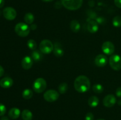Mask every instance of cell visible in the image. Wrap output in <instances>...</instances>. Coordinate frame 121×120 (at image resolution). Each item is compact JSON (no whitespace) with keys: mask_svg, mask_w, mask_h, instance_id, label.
Masks as SVG:
<instances>
[{"mask_svg":"<svg viewBox=\"0 0 121 120\" xmlns=\"http://www.w3.org/2000/svg\"><path fill=\"white\" fill-rule=\"evenodd\" d=\"M74 88L79 93L86 92L91 88V81L86 76L80 75L74 80Z\"/></svg>","mask_w":121,"mask_h":120,"instance_id":"cell-1","label":"cell"},{"mask_svg":"<svg viewBox=\"0 0 121 120\" xmlns=\"http://www.w3.org/2000/svg\"><path fill=\"white\" fill-rule=\"evenodd\" d=\"M63 6L71 11L77 10L82 7L83 0H61Z\"/></svg>","mask_w":121,"mask_h":120,"instance_id":"cell-2","label":"cell"},{"mask_svg":"<svg viewBox=\"0 0 121 120\" xmlns=\"http://www.w3.org/2000/svg\"><path fill=\"white\" fill-rule=\"evenodd\" d=\"M15 32L18 36L26 37L30 34V28L26 23L20 22L15 25Z\"/></svg>","mask_w":121,"mask_h":120,"instance_id":"cell-3","label":"cell"},{"mask_svg":"<svg viewBox=\"0 0 121 120\" xmlns=\"http://www.w3.org/2000/svg\"><path fill=\"white\" fill-rule=\"evenodd\" d=\"M47 87V82L43 78H38L34 81L33 84V89L34 92L40 94L43 92Z\"/></svg>","mask_w":121,"mask_h":120,"instance_id":"cell-4","label":"cell"},{"mask_svg":"<svg viewBox=\"0 0 121 120\" xmlns=\"http://www.w3.org/2000/svg\"><path fill=\"white\" fill-rule=\"evenodd\" d=\"M39 48L41 53L44 54H48L53 51L54 45L50 40H44L40 42Z\"/></svg>","mask_w":121,"mask_h":120,"instance_id":"cell-5","label":"cell"},{"mask_svg":"<svg viewBox=\"0 0 121 120\" xmlns=\"http://www.w3.org/2000/svg\"><path fill=\"white\" fill-rule=\"evenodd\" d=\"M109 63L111 68L115 71L121 69V56L117 54H114L110 56Z\"/></svg>","mask_w":121,"mask_h":120,"instance_id":"cell-6","label":"cell"},{"mask_svg":"<svg viewBox=\"0 0 121 120\" xmlns=\"http://www.w3.org/2000/svg\"><path fill=\"white\" fill-rule=\"evenodd\" d=\"M59 93L54 89H49L45 92L43 97L46 101L48 102H53L58 100L59 98Z\"/></svg>","mask_w":121,"mask_h":120,"instance_id":"cell-7","label":"cell"},{"mask_svg":"<svg viewBox=\"0 0 121 120\" xmlns=\"http://www.w3.org/2000/svg\"><path fill=\"white\" fill-rule=\"evenodd\" d=\"M102 50L105 55H111L115 51V46L111 41H105L102 45Z\"/></svg>","mask_w":121,"mask_h":120,"instance_id":"cell-8","label":"cell"},{"mask_svg":"<svg viewBox=\"0 0 121 120\" xmlns=\"http://www.w3.org/2000/svg\"><path fill=\"white\" fill-rule=\"evenodd\" d=\"M3 15L7 20L11 21L16 18L17 12L15 9L12 7H6L3 10Z\"/></svg>","mask_w":121,"mask_h":120,"instance_id":"cell-9","label":"cell"},{"mask_svg":"<svg viewBox=\"0 0 121 120\" xmlns=\"http://www.w3.org/2000/svg\"><path fill=\"white\" fill-rule=\"evenodd\" d=\"M108 60L107 56L104 54H99L96 56L95 59V64L99 67H105L107 65Z\"/></svg>","mask_w":121,"mask_h":120,"instance_id":"cell-10","label":"cell"},{"mask_svg":"<svg viewBox=\"0 0 121 120\" xmlns=\"http://www.w3.org/2000/svg\"><path fill=\"white\" fill-rule=\"evenodd\" d=\"M116 102H117V98L112 94H109L106 95L103 100V104L104 106L108 108H111L114 106Z\"/></svg>","mask_w":121,"mask_h":120,"instance_id":"cell-11","label":"cell"},{"mask_svg":"<svg viewBox=\"0 0 121 120\" xmlns=\"http://www.w3.org/2000/svg\"><path fill=\"white\" fill-rule=\"evenodd\" d=\"M33 64V60L31 57L28 56H26L23 58L21 61V66L23 69L26 70L30 69L32 67Z\"/></svg>","mask_w":121,"mask_h":120,"instance_id":"cell-12","label":"cell"},{"mask_svg":"<svg viewBox=\"0 0 121 120\" xmlns=\"http://www.w3.org/2000/svg\"><path fill=\"white\" fill-rule=\"evenodd\" d=\"M87 30L89 32L92 34H94L98 32V29H99V26H98V24L97 22L95 20H90L89 21H88L87 25Z\"/></svg>","mask_w":121,"mask_h":120,"instance_id":"cell-13","label":"cell"},{"mask_svg":"<svg viewBox=\"0 0 121 120\" xmlns=\"http://www.w3.org/2000/svg\"><path fill=\"white\" fill-rule=\"evenodd\" d=\"M53 53H54V55L57 57H61L65 54V52H64L62 47L59 42H55L54 43Z\"/></svg>","mask_w":121,"mask_h":120,"instance_id":"cell-14","label":"cell"},{"mask_svg":"<svg viewBox=\"0 0 121 120\" xmlns=\"http://www.w3.org/2000/svg\"><path fill=\"white\" fill-rule=\"evenodd\" d=\"M13 80L9 77H5L0 81V86L3 88H9L13 85Z\"/></svg>","mask_w":121,"mask_h":120,"instance_id":"cell-15","label":"cell"},{"mask_svg":"<svg viewBox=\"0 0 121 120\" xmlns=\"http://www.w3.org/2000/svg\"><path fill=\"white\" fill-rule=\"evenodd\" d=\"M21 112L20 110L17 108H13L8 112V115L9 117L13 120L17 119L20 116Z\"/></svg>","mask_w":121,"mask_h":120,"instance_id":"cell-16","label":"cell"},{"mask_svg":"<svg viewBox=\"0 0 121 120\" xmlns=\"http://www.w3.org/2000/svg\"><path fill=\"white\" fill-rule=\"evenodd\" d=\"M70 29L73 32H78L80 29V24L79 22L77 20H73L71 21L70 24Z\"/></svg>","mask_w":121,"mask_h":120,"instance_id":"cell-17","label":"cell"},{"mask_svg":"<svg viewBox=\"0 0 121 120\" xmlns=\"http://www.w3.org/2000/svg\"><path fill=\"white\" fill-rule=\"evenodd\" d=\"M99 103V100L96 96H92L88 99V105L92 108H95Z\"/></svg>","mask_w":121,"mask_h":120,"instance_id":"cell-18","label":"cell"},{"mask_svg":"<svg viewBox=\"0 0 121 120\" xmlns=\"http://www.w3.org/2000/svg\"><path fill=\"white\" fill-rule=\"evenodd\" d=\"M41 52H40L39 50H35L31 52V58L34 61L37 62V61H41V59L43 58L42 54H41Z\"/></svg>","mask_w":121,"mask_h":120,"instance_id":"cell-19","label":"cell"},{"mask_svg":"<svg viewBox=\"0 0 121 120\" xmlns=\"http://www.w3.org/2000/svg\"><path fill=\"white\" fill-rule=\"evenodd\" d=\"M33 114L28 109H24L21 113V117L23 120H32Z\"/></svg>","mask_w":121,"mask_h":120,"instance_id":"cell-20","label":"cell"},{"mask_svg":"<svg viewBox=\"0 0 121 120\" xmlns=\"http://www.w3.org/2000/svg\"><path fill=\"white\" fill-rule=\"evenodd\" d=\"M24 21L27 24H31L34 21V16L32 13L28 12L24 15Z\"/></svg>","mask_w":121,"mask_h":120,"instance_id":"cell-21","label":"cell"},{"mask_svg":"<svg viewBox=\"0 0 121 120\" xmlns=\"http://www.w3.org/2000/svg\"><path fill=\"white\" fill-rule=\"evenodd\" d=\"M22 96L23 98L25 100H30L31 98L33 96V92L32 90L30 89H25L24 90L22 91Z\"/></svg>","mask_w":121,"mask_h":120,"instance_id":"cell-22","label":"cell"},{"mask_svg":"<svg viewBox=\"0 0 121 120\" xmlns=\"http://www.w3.org/2000/svg\"><path fill=\"white\" fill-rule=\"evenodd\" d=\"M92 89L96 94H101L104 90V87L102 86V85L100 84H96L93 85L92 87Z\"/></svg>","mask_w":121,"mask_h":120,"instance_id":"cell-23","label":"cell"},{"mask_svg":"<svg viewBox=\"0 0 121 120\" xmlns=\"http://www.w3.org/2000/svg\"><path fill=\"white\" fill-rule=\"evenodd\" d=\"M112 24L116 28L121 27V16L118 15L115 16L112 20Z\"/></svg>","mask_w":121,"mask_h":120,"instance_id":"cell-24","label":"cell"},{"mask_svg":"<svg viewBox=\"0 0 121 120\" xmlns=\"http://www.w3.org/2000/svg\"><path fill=\"white\" fill-rule=\"evenodd\" d=\"M68 89V85L66 82H63L60 84L59 86V93L61 94H64L66 92Z\"/></svg>","mask_w":121,"mask_h":120,"instance_id":"cell-25","label":"cell"},{"mask_svg":"<svg viewBox=\"0 0 121 120\" xmlns=\"http://www.w3.org/2000/svg\"><path fill=\"white\" fill-rule=\"evenodd\" d=\"M27 47H28L31 50L34 51L37 48L36 42H35L34 40H33V39H30V40H28V41H27Z\"/></svg>","mask_w":121,"mask_h":120,"instance_id":"cell-26","label":"cell"},{"mask_svg":"<svg viewBox=\"0 0 121 120\" xmlns=\"http://www.w3.org/2000/svg\"><path fill=\"white\" fill-rule=\"evenodd\" d=\"M6 111H7V109H6L5 106L2 104L0 103V116H3L5 114Z\"/></svg>","mask_w":121,"mask_h":120,"instance_id":"cell-27","label":"cell"},{"mask_svg":"<svg viewBox=\"0 0 121 120\" xmlns=\"http://www.w3.org/2000/svg\"><path fill=\"white\" fill-rule=\"evenodd\" d=\"M86 120H94V115L92 112H88L85 116Z\"/></svg>","mask_w":121,"mask_h":120,"instance_id":"cell-28","label":"cell"},{"mask_svg":"<svg viewBox=\"0 0 121 120\" xmlns=\"http://www.w3.org/2000/svg\"><path fill=\"white\" fill-rule=\"evenodd\" d=\"M96 21L98 24H103L105 22V19L102 16H99L96 18Z\"/></svg>","mask_w":121,"mask_h":120,"instance_id":"cell-29","label":"cell"},{"mask_svg":"<svg viewBox=\"0 0 121 120\" xmlns=\"http://www.w3.org/2000/svg\"><path fill=\"white\" fill-rule=\"evenodd\" d=\"M116 95L118 97L121 98V87H118L116 90Z\"/></svg>","mask_w":121,"mask_h":120,"instance_id":"cell-30","label":"cell"},{"mask_svg":"<svg viewBox=\"0 0 121 120\" xmlns=\"http://www.w3.org/2000/svg\"><path fill=\"white\" fill-rule=\"evenodd\" d=\"M114 3L118 8H121V0H114Z\"/></svg>","mask_w":121,"mask_h":120,"instance_id":"cell-31","label":"cell"},{"mask_svg":"<svg viewBox=\"0 0 121 120\" xmlns=\"http://www.w3.org/2000/svg\"><path fill=\"white\" fill-rule=\"evenodd\" d=\"M4 69L2 66L0 65V77H1L4 75Z\"/></svg>","mask_w":121,"mask_h":120,"instance_id":"cell-32","label":"cell"},{"mask_svg":"<svg viewBox=\"0 0 121 120\" xmlns=\"http://www.w3.org/2000/svg\"><path fill=\"white\" fill-rule=\"evenodd\" d=\"M37 25L35 24H33V25H31L30 27V29H32V30H35V29H37Z\"/></svg>","mask_w":121,"mask_h":120,"instance_id":"cell-33","label":"cell"},{"mask_svg":"<svg viewBox=\"0 0 121 120\" xmlns=\"http://www.w3.org/2000/svg\"><path fill=\"white\" fill-rule=\"evenodd\" d=\"M4 4H5L4 0H0V8L3 7V6L4 5Z\"/></svg>","mask_w":121,"mask_h":120,"instance_id":"cell-34","label":"cell"},{"mask_svg":"<svg viewBox=\"0 0 121 120\" xmlns=\"http://www.w3.org/2000/svg\"><path fill=\"white\" fill-rule=\"evenodd\" d=\"M0 120H9L8 117H7V116H2V118H1Z\"/></svg>","mask_w":121,"mask_h":120,"instance_id":"cell-35","label":"cell"},{"mask_svg":"<svg viewBox=\"0 0 121 120\" xmlns=\"http://www.w3.org/2000/svg\"><path fill=\"white\" fill-rule=\"evenodd\" d=\"M43 2H52V1H53L54 0H41Z\"/></svg>","mask_w":121,"mask_h":120,"instance_id":"cell-36","label":"cell"},{"mask_svg":"<svg viewBox=\"0 0 121 120\" xmlns=\"http://www.w3.org/2000/svg\"><path fill=\"white\" fill-rule=\"evenodd\" d=\"M118 104L119 105H121V100H119V101H118Z\"/></svg>","mask_w":121,"mask_h":120,"instance_id":"cell-37","label":"cell"},{"mask_svg":"<svg viewBox=\"0 0 121 120\" xmlns=\"http://www.w3.org/2000/svg\"><path fill=\"white\" fill-rule=\"evenodd\" d=\"M103 120V119H98V120Z\"/></svg>","mask_w":121,"mask_h":120,"instance_id":"cell-38","label":"cell"}]
</instances>
